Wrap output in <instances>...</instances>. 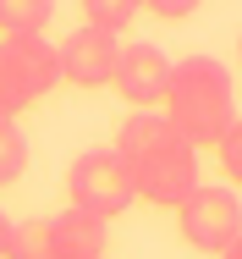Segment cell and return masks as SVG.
Listing matches in <instances>:
<instances>
[{"mask_svg":"<svg viewBox=\"0 0 242 259\" xmlns=\"http://www.w3.org/2000/svg\"><path fill=\"white\" fill-rule=\"evenodd\" d=\"M110 149L121 155L127 177H132V193H138L143 204L182 209L198 188H204V177H198V149L160 116V110H154V116H127Z\"/></svg>","mask_w":242,"mask_h":259,"instance_id":"6da1fadb","label":"cell"},{"mask_svg":"<svg viewBox=\"0 0 242 259\" xmlns=\"http://www.w3.org/2000/svg\"><path fill=\"white\" fill-rule=\"evenodd\" d=\"M160 116H165L193 149H215V144L231 133V121H237V89H231V72H226L215 55L171 61V83H165Z\"/></svg>","mask_w":242,"mask_h":259,"instance_id":"7a4b0ae2","label":"cell"},{"mask_svg":"<svg viewBox=\"0 0 242 259\" xmlns=\"http://www.w3.org/2000/svg\"><path fill=\"white\" fill-rule=\"evenodd\" d=\"M61 83V55L50 39H0V116H22Z\"/></svg>","mask_w":242,"mask_h":259,"instance_id":"3957f363","label":"cell"},{"mask_svg":"<svg viewBox=\"0 0 242 259\" xmlns=\"http://www.w3.org/2000/svg\"><path fill=\"white\" fill-rule=\"evenodd\" d=\"M66 199L72 209H88L99 221H116L121 209L138 204V193H132V177H127V165L116 149H83V155L66 165Z\"/></svg>","mask_w":242,"mask_h":259,"instance_id":"277c9868","label":"cell"},{"mask_svg":"<svg viewBox=\"0 0 242 259\" xmlns=\"http://www.w3.org/2000/svg\"><path fill=\"white\" fill-rule=\"evenodd\" d=\"M176 226H182V243L198 254H226L242 237V199L231 188H198L187 204L176 209Z\"/></svg>","mask_w":242,"mask_h":259,"instance_id":"5b68a950","label":"cell"},{"mask_svg":"<svg viewBox=\"0 0 242 259\" xmlns=\"http://www.w3.org/2000/svg\"><path fill=\"white\" fill-rule=\"evenodd\" d=\"M55 55H61V77L72 89H105L116 77L121 39L99 33V28H77V33H66V45H55Z\"/></svg>","mask_w":242,"mask_h":259,"instance_id":"8992f818","label":"cell"},{"mask_svg":"<svg viewBox=\"0 0 242 259\" xmlns=\"http://www.w3.org/2000/svg\"><path fill=\"white\" fill-rule=\"evenodd\" d=\"M116 94L127 105H138V110H160L165 100V83H171V55L160 50V45H121V61H116Z\"/></svg>","mask_w":242,"mask_h":259,"instance_id":"52a82bcc","label":"cell"},{"mask_svg":"<svg viewBox=\"0 0 242 259\" xmlns=\"http://www.w3.org/2000/svg\"><path fill=\"white\" fill-rule=\"evenodd\" d=\"M50 226H55V248L61 259H105L110 248V221H99L88 209H61V215H50Z\"/></svg>","mask_w":242,"mask_h":259,"instance_id":"ba28073f","label":"cell"},{"mask_svg":"<svg viewBox=\"0 0 242 259\" xmlns=\"http://www.w3.org/2000/svg\"><path fill=\"white\" fill-rule=\"evenodd\" d=\"M55 0H0V33L6 39H44Z\"/></svg>","mask_w":242,"mask_h":259,"instance_id":"9c48e42d","label":"cell"},{"mask_svg":"<svg viewBox=\"0 0 242 259\" xmlns=\"http://www.w3.org/2000/svg\"><path fill=\"white\" fill-rule=\"evenodd\" d=\"M6 259H61V248H55V226H50V221H11Z\"/></svg>","mask_w":242,"mask_h":259,"instance_id":"30bf717a","label":"cell"},{"mask_svg":"<svg viewBox=\"0 0 242 259\" xmlns=\"http://www.w3.org/2000/svg\"><path fill=\"white\" fill-rule=\"evenodd\" d=\"M77 6H83V22L99 28V33H121L143 11V0H77Z\"/></svg>","mask_w":242,"mask_h":259,"instance_id":"8fae6325","label":"cell"},{"mask_svg":"<svg viewBox=\"0 0 242 259\" xmlns=\"http://www.w3.org/2000/svg\"><path fill=\"white\" fill-rule=\"evenodd\" d=\"M22 171H28V138L11 116H0V188L22 182Z\"/></svg>","mask_w":242,"mask_h":259,"instance_id":"7c38bea8","label":"cell"},{"mask_svg":"<svg viewBox=\"0 0 242 259\" xmlns=\"http://www.w3.org/2000/svg\"><path fill=\"white\" fill-rule=\"evenodd\" d=\"M215 155H220V165H226V177H231V182L242 188V116L231 121V133L215 144Z\"/></svg>","mask_w":242,"mask_h":259,"instance_id":"4fadbf2b","label":"cell"},{"mask_svg":"<svg viewBox=\"0 0 242 259\" xmlns=\"http://www.w3.org/2000/svg\"><path fill=\"white\" fill-rule=\"evenodd\" d=\"M204 0H143V11H154V17H165V22H182V17H193Z\"/></svg>","mask_w":242,"mask_h":259,"instance_id":"5bb4252c","label":"cell"},{"mask_svg":"<svg viewBox=\"0 0 242 259\" xmlns=\"http://www.w3.org/2000/svg\"><path fill=\"white\" fill-rule=\"evenodd\" d=\"M6 237H11V221H6V209H0V259H6Z\"/></svg>","mask_w":242,"mask_h":259,"instance_id":"9a60e30c","label":"cell"},{"mask_svg":"<svg viewBox=\"0 0 242 259\" xmlns=\"http://www.w3.org/2000/svg\"><path fill=\"white\" fill-rule=\"evenodd\" d=\"M215 259H242V237L231 243V248H226V254H215Z\"/></svg>","mask_w":242,"mask_h":259,"instance_id":"2e32d148","label":"cell"},{"mask_svg":"<svg viewBox=\"0 0 242 259\" xmlns=\"http://www.w3.org/2000/svg\"><path fill=\"white\" fill-rule=\"evenodd\" d=\"M237 50H242V39H237Z\"/></svg>","mask_w":242,"mask_h":259,"instance_id":"e0dca14e","label":"cell"},{"mask_svg":"<svg viewBox=\"0 0 242 259\" xmlns=\"http://www.w3.org/2000/svg\"><path fill=\"white\" fill-rule=\"evenodd\" d=\"M105 259H110V254H105Z\"/></svg>","mask_w":242,"mask_h":259,"instance_id":"ac0fdd59","label":"cell"}]
</instances>
